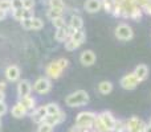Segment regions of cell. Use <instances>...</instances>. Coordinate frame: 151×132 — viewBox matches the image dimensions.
<instances>
[{
    "label": "cell",
    "instance_id": "cell-15",
    "mask_svg": "<svg viewBox=\"0 0 151 132\" xmlns=\"http://www.w3.org/2000/svg\"><path fill=\"white\" fill-rule=\"evenodd\" d=\"M65 120H66V114H65V111L61 110V111L58 112V114H56V115H48V116L45 118L44 122L48 123L49 126H52V127H56V126L64 123Z\"/></svg>",
    "mask_w": 151,
    "mask_h": 132
},
{
    "label": "cell",
    "instance_id": "cell-7",
    "mask_svg": "<svg viewBox=\"0 0 151 132\" xmlns=\"http://www.w3.org/2000/svg\"><path fill=\"white\" fill-rule=\"evenodd\" d=\"M139 81H138V78L135 77V74H134L133 71L131 73H127V74H125L122 78L119 79V85H121V87L123 88V90H134V88H137L138 87V85H139Z\"/></svg>",
    "mask_w": 151,
    "mask_h": 132
},
{
    "label": "cell",
    "instance_id": "cell-36",
    "mask_svg": "<svg viewBox=\"0 0 151 132\" xmlns=\"http://www.w3.org/2000/svg\"><path fill=\"white\" fill-rule=\"evenodd\" d=\"M89 131L90 130H82V128H78V127H76L74 126V127H72L68 132H89Z\"/></svg>",
    "mask_w": 151,
    "mask_h": 132
},
{
    "label": "cell",
    "instance_id": "cell-34",
    "mask_svg": "<svg viewBox=\"0 0 151 132\" xmlns=\"http://www.w3.org/2000/svg\"><path fill=\"white\" fill-rule=\"evenodd\" d=\"M35 5H36L35 0H23V7L25 8V9H33Z\"/></svg>",
    "mask_w": 151,
    "mask_h": 132
},
{
    "label": "cell",
    "instance_id": "cell-4",
    "mask_svg": "<svg viewBox=\"0 0 151 132\" xmlns=\"http://www.w3.org/2000/svg\"><path fill=\"white\" fill-rule=\"evenodd\" d=\"M32 90L39 95H47L52 90V79L44 75V77H39L32 85Z\"/></svg>",
    "mask_w": 151,
    "mask_h": 132
},
{
    "label": "cell",
    "instance_id": "cell-8",
    "mask_svg": "<svg viewBox=\"0 0 151 132\" xmlns=\"http://www.w3.org/2000/svg\"><path fill=\"white\" fill-rule=\"evenodd\" d=\"M146 126H147L146 123L138 116H131L126 120L127 132H145Z\"/></svg>",
    "mask_w": 151,
    "mask_h": 132
},
{
    "label": "cell",
    "instance_id": "cell-16",
    "mask_svg": "<svg viewBox=\"0 0 151 132\" xmlns=\"http://www.w3.org/2000/svg\"><path fill=\"white\" fill-rule=\"evenodd\" d=\"M12 17L16 21H21L24 19H31L35 17V11L33 9H25V8H19V9L12 11Z\"/></svg>",
    "mask_w": 151,
    "mask_h": 132
},
{
    "label": "cell",
    "instance_id": "cell-23",
    "mask_svg": "<svg viewBox=\"0 0 151 132\" xmlns=\"http://www.w3.org/2000/svg\"><path fill=\"white\" fill-rule=\"evenodd\" d=\"M64 15H65V11L58 9V8H48V11H47V17L49 19L50 21L57 17H61V16H64Z\"/></svg>",
    "mask_w": 151,
    "mask_h": 132
},
{
    "label": "cell",
    "instance_id": "cell-17",
    "mask_svg": "<svg viewBox=\"0 0 151 132\" xmlns=\"http://www.w3.org/2000/svg\"><path fill=\"white\" fill-rule=\"evenodd\" d=\"M68 26L73 31H81L83 29V19L80 13H73L68 20Z\"/></svg>",
    "mask_w": 151,
    "mask_h": 132
},
{
    "label": "cell",
    "instance_id": "cell-32",
    "mask_svg": "<svg viewBox=\"0 0 151 132\" xmlns=\"http://www.w3.org/2000/svg\"><path fill=\"white\" fill-rule=\"evenodd\" d=\"M19 8H24L23 7V0H11V11L19 9Z\"/></svg>",
    "mask_w": 151,
    "mask_h": 132
},
{
    "label": "cell",
    "instance_id": "cell-42",
    "mask_svg": "<svg viewBox=\"0 0 151 132\" xmlns=\"http://www.w3.org/2000/svg\"><path fill=\"white\" fill-rule=\"evenodd\" d=\"M89 132H97V131H96V130H94V128H91V130H90V131H89Z\"/></svg>",
    "mask_w": 151,
    "mask_h": 132
},
{
    "label": "cell",
    "instance_id": "cell-20",
    "mask_svg": "<svg viewBox=\"0 0 151 132\" xmlns=\"http://www.w3.org/2000/svg\"><path fill=\"white\" fill-rule=\"evenodd\" d=\"M28 114H29V111L21 103H19V102L15 106H12V108H11V115H12L13 118H16V119H21V118L27 116Z\"/></svg>",
    "mask_w": 151,
    "mask_h": 132
},
{
    "label": "cell",
    "instance_id": "cell-10",
    "mask_svg": "<svg viewBox=\"0 0 151 132\" xmlns=\"http://www.w3.org/2000/svg\"><path fill=\"white\" fill-rule=\"evenodd\" d=\"M96 61H97L96 53H94L93 50H90V49L83 50V52L80 54V64L82 66H85V67L93 66L94 64H96Z\"/></svg>",
    "mask_w": 151,
    "mask_h": 132
},
{
    "label": "cell",
    "instance_id": "cell-12",
    "mask_svg": "<svg viewBox=\"0 0 151 132\" xmlns=\"http://www.w3.org/2000/svg\"><path fill=\"white\" fill-rule=\"evenodd\" d=\"M29 115H31L32 122L36 123V124H40V123H42V122L45 120V118L48 116V114H47V108H45V106L36 107V108H35L33 111L29 112Z\"/></svg>",
    "mask_w": 151,
    "mask_h": 132
},
{
    "label": "cell",
    "instance_id": "cell-11",
    "mask_svg": "<svg viewBox=\"0 0 151 132\" xmlns=\"http://www.w3.org/2000/svg\"><path fill=\"white\" fill-rule=\"evenodd\" d=\"M32 83L31 81L28 79H20L17 82V87H16V93H17L19 98H23V96L27 95H31L32 93Z\"/></svg>",
    "mask_w": 151,
    "mask_h": 132
},
{
    "label": "cell",
    "instance_id": "cell-33",
    "mask_svg": "<svg viewBox=\"0 0 151 132\" xmlns=\"http://www.w3.org/2000/svg\"><path fill=\"white\" fill-rule=\"evenodd\" d=\"M21 26H23L24 29H27V31H29V29H32V17L31 19H24V20L20 21Z\"/></svg>",
    "mask_w": 151,
    "mask_h": 132
},
{
    "label": "cell",
    "instance_id": "cell-24",
    "mask_svg": "<svg viewBox=\"0 0 151 132\" xmlns=\"http://www.w3.org/2000/svg\"><path fill=\"white\" fill-rule=\"evenodd\" d=\"M45 108H47L48 115H56L61 111V107L58 106V103H56V102H50V103L45 104Z\"/></svg>",
    "mask_w": 151,
    "mask_h": 132
},
{
    "label": "cell",
    "instance_id": "cell-29",
    "mask_svg": "<svg viewBox=\"0 0 151 132\" xmlns=\"http://www.w3.org/2000/svg\"><path fill=\"white\" fill-rule=\"evenodd\" d=\"M64 48H65V50H68V52H73V50L78 49V45L76 44V42H73L70 39H68L65 42H64Z\"/></svg>",
    "mask_w": 151,
    "mask_h": 132
},
{
    "label": "cell",
    "instance_id": "cell-1",
    "mask_svg": "<svg viewBox=\"0 0 151 132\" xmlns=\"http://www.w3.org/2000/svg\"><path fill=\"white\" fill-rule=\"evenodd\" d=\"M69 66V60L65 57H60L57 60L49 62L45 66V75L49 79H58L63 75V73L68 69Z\"/></svg>",
    "mask_w": 151,
    "mask_h": 132
},
{
    "label": "cell",
    "instance_id": "cell-18",
    "mask_svg": "<svg viewBox=\"0 0 151 132\" xmlns=\"http://www.w3.org/2000/svg\"><path fill=\"white\" fill-rule=\"evenodd\" d=\"M133 73L135 74V77L138 78L139 82H143V81H146L147 77H149L150 69H149V66L145 65V64H139V65H137L134 67Z\"/></svg>",
    "mask_w": 151,
    "mask_h": 132
},
{
    "label": "cell",
    "instance_id": "cell-28",
    "mask_svg": "<svg viewBox=\"0 0 151 132\" xmlns=\"http://www.w3.org/2000/svg\"><path fill=\"white\" fill-rule=\"evenodd\" d=\"M113 132H127V127H126V120L122 119H117V123H115V127Z\"/></svg>",
    "mask_w": 151,
    "mask_h": 132
},
{
    "label": "cell",
    "instance_id": "cell-31",
    "mask_svg": "<svg viewBox=\"0 0 151 132\" xmlns=\"http://www.w3.org/2000/svg\"><path fill=\"white\" fill-rule=\"evenodd\" d=\"M0 9L9 12L11 11V0H0Z\"/></svg>",
    "mask_w": 151,
    "mask_h": 132
},
{
    "label": "cell",
    "instance_id": "cell-38",
    "mask_svg": "<svg viewBox=\"0 0 151 132\" xmlns=\"http://www.w3.org/2000/svg\"><path fill=\"white\" fill-rule=\"evenodd\" d=\"M7 88V82L5 81H0V91H5Z\"/></svg>",
    "mask_w": 151,
    "mask_h": 132
},
{
    "label": "cell",
    "instance_id": "cell-37",
    "mask_svg": "<svg viewBox=\"0 0 151 132\" xmlns=\"http://www.w3.org/2000/svg\"><path fill=\"white\" fill-rule=\"evenodd\" d=\"M143 13H146V15L151 16V1H150L147 5H146V7L143 8Z\"/></svg>",
    "mask_w": 151,
    "mask_h": 132
},
{
    "label": "cell",
    "instance_id": "cell-2",
    "mask_svg": "<svg viewBox=\"0 0 151 132\" xmlns=\"http://www.w3.org/2000/svg\"><path fill=\"white\" fill-rule=\"evenodd\" d=\"M89 102H90V96H89L88 91L85 90H76L65 98V104L72 108L86 106Z\"/></svg>",
    "mask_w": 151,
    "mask_h": 132
},
{
    "label": "cell",
    "instance_id": "cell-27",
    "mask_svg": "<svg viewBox=\"0 0 151 132\" xmlns=\"http://www.w3.org/2000/svg\"><path fill=\"white\" fill-rule=\"evenodd\" d=\"M48 5H49V8H58V9H64V11L66 8L64 0H48Z\"/></svg>",
    "mask_w": 151,
    "mask_h": 132
},
{
    "label": "cell",
    "instance_id": "cell-13",
    "mask_svg": "<svg viewBox=\"0 0 151 132\" xmlns=\"http://www.w3.org/2000/svg\"><path fill=\"white\" fill-rule=\"evenodd\" d=\"M102 8H104L102 0H85V3H83V9L90 15L99 12Z\"/></svg>",
    "mask_w": 151,
    "mask_h": 132
},
{
    "label": "cell",
    "instance_id": "cell-40",
    "mask_svg": "<svg viewBox=\"0 0 151 132\" xmlns=\"http://www.w3.org/2000/svg\"><path fill=\"white\" fill-rule=\"evenodd\" d=\"M145 132H151V124H150V123L146 126V128H145Z\"/></svg>",
    "mask_w": 151,
    "mask_h": 132
},
{
    "label": "cell",
    "instance_id": "cell-21",
    "mask_svg": "<svg viewBox=\"0 0 151 132\" xmlns=\"http://www.w3.org/2000/svg\"><path fill=\"white\" fill-rule=\"evenodd\" d=\"M97 90L101 95H109L113 91V83L110 81H101L97 86Z\"/></svg>",
    "mask_w": 151,
    "mask_h": 132
},
{
    "label": "cell",
    "instance_id": "cell-6",
    "mask_svg": "<svg viewBox=\"0 0 151 132\" xmlns=\"http://www.w3.org/2000/svg\"><path fill=\"white\" fill-rule=\"evenodd\" d=\"M97 118L99 119V122L104 124V127L106 128L109 132H113L114 131V127H115V123H117V119L114 118L111 111H101L99 114H97Z\"/></svg>",
    "mask_w": 151,
    "mask_h": 132
},
{
    "label": "cell",
    "instance_id": "cell-43",
    "mask_svg": "<svg viewBox=\"0 0 151 132\" xmlns=\"http://www.w3.org/2000/svg\"><path fill=\"white\" fill-rule=\"evenodd\" d=\"M150 124H151V118H150Z\"/></svg>",
    "mask_w": 151,
    "mask_h": 132
},
{
    "label": "cell",
    "instance_id": "cell-39",
    "mask_svg": "<svg viewBox=\"0 0 151 132\" xmlns=\"http://www.w3.org/2000/svg\"><path fill=\"white\" fill-rule=\"evenodd\" d=\"M0 102H5V91H0Z\"/></svg>",
    "mask_w": 151,
    "mask_h": 132
},
{
    "label": "cell",
    "instance_id": "cell-5",
    "mask_svg": "<svg viewBox=\"0 0 151 132\" xmlns=\"http://www.w3.org/2000/svg\"><path fill=\"white\" fill-rule=\"evenodd\" d=\"M114 34H115V39L119 40V41H123V42H127L134 39V31L127 23L118 24V25L115 26Z\"/></svg>",
    "mask_w": 151,
    "mask_h": 132
},
{
    "label": "cell",
    "instance_id": "cell-14",
    "mask_svg": "<svg viewBox=\"0 0 151 132\" xmlns=\"http://www.w3.org/2000/svg\"><path fill=\"white\" fill-rule=\"evenodd\" d=\"M74 32L76 31H73L72 28H69L68 25L64 26V28H58V29H56V32H55V40L57 42H65Z\"/></svg>",
    "mask_w": 151,
    "mask_h": 132
},
{
    "label": "cell",
    "instance_id": "cell-25",
    "mask_svg": "<svg viewBox=\"0 0 151 132\" xmlns=\"http://www.w3.org/2000/svg\"><path fill=\"white\" fill-rule=\"evenodd\" d=\"M44 28V20L41 17H32V29L33 31H40Z\"/></svg>",
    "mask_w": 151,
    "mask_h": 132
},
{
    "label": "cell",
    "instance_id": "cell-26",
    "mask_svg": "<svg viewBox=\"0 0 151 132\" xmlns=\"http://www.w3.org/2000/svg\"><path fill=\"white\" fill-rule=\"evenodd\" d=\"M52 25L55 26L56 29L64 28V26L68 25V21L65 20V17H64V16H61V17H57V19H55V20H52Z\"/></svg>",
    "mask_w": 151,
    "mask_h": 132
},
{
    "label": "cell",
    "instance_id": "cell-30",
    "mask_svg": "<svg viewBox=\"0 0 151 132\" xmlns=\"http://www.w3.org/2000/svg\"><path fill=\"white\" fill-rule=\"evenodd\" d=\"M37 132H53V127L49 126L48 123L42 122L39 124V128H37Z\"/></svg>",
    "mask_w": 151,
    "mask_h": 132
},
{
    "label": "cell",
    "instance_id": "cell-22",
    "mask_svg": "<svg viewBox=\"0 0 151 132\" xmlns=\"http://www.w3.org/2000/svg\"><path fill=\"white\" fill-rule=\"evenodd\" d=\"M69 39H70L73 42H76L78 46H81L86 40V34H85V32H83V29H81V31H76Z\"/></svg>",
    "mask_w": 151,
    "mask_h": 132
},
{
    "label": "cell",
    "instance_id": "cell-19",
    "mask_svg": "<svg viewBox=\"0 0 151 132\" xmlns=\"http://www.w3.org/2000/svg\"><path fill=\"white\" fill-rule=\"evenodd\" d=\"M19 103H21L29 112L33 111L35 108L37 107V101L35 96L32 95H27V96H23V98H19Z\"/></svg>",
    "mask_w": 151,
    "mask_h": 132
},
{
    "label": "cell",
    "instance_id": "cell-35",
    "mask_svg": "<svg viewBox=\"0 0 151 132\" xmlns=\"http://www.w3.org/2000/svg\"><path fill=\"white\" fill-rule=\"evenodd\" d=\"M8 112V106L5 102H0V118L4 116L5 114Z\"/></svg>",
    "mask_w": 151,
    "mask_h": 132
},
{
    "label": "cell",
    "instance_id": "cell-9",
    "mask_svg": "<svg viewBox=\"0 0 151 132\" xmlns=\"http://www.w3.org/2000/svg\"><path fill=\"white\" fill-rule=\"evenodd\" d=\"M4 75L8 82H19L20 81V75H21V70L17 65H9L5 67Z\"/></svg>",
    "mask_w": 151,
    "mask_h": 132
},
{
    "label": "cell",
    "instance_id": "cell-3",
    "mask_svg": "<svg viewBox=\"0 0 151 132\" xmlns=\"http://www.w3.org/2000/svg\"><path fill=\"white\" fill-rule=\"evenodd\" d=\"M97 114L93 111H81L76 115L74 126L82 130H91L96 122Z\"/></svg>",
    "mask_w": 151,
    "mask_h": 132
},
{
    "label": "cell",
    "instance_id": "cell-41",
    "mask_svg": "<svg viewBox=\"0 0 151 132\" xmlns=\"http://www.w3.org/2000/svg\"><path fill=\"white\" fill-rule=\"evenodd\" d=\"M1 130H3V124H1V119H0V132H1Z\"/></svg>",
    "mask_w": 151,
    "mask_h": 132
}]
</instances>
